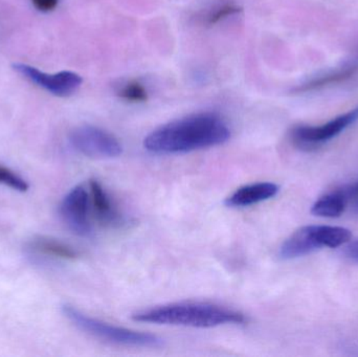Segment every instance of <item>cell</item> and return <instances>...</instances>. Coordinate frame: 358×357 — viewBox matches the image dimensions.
I'll return each instance as SVG.
<instances>
[{
    "mask_svg": "<svg viewBox=\"0 0 358 357\" xmlns=\"http://www.w3.org/2000/svg\"><path fill=\"white\" fill-rule=\"evenodd\" d=\"M229 138L231 129L220 115L201 112L157 128L145 138L144 147L155 154H178L219 146Z\"/></svg>",
    "mask_w": 358,
    "mask_h": 357,
    "instance_id": "obj_1",
    "label": "cell"
},
{
    "mask_svg": "<svg viewBox=\"0 0 358 357\" xmlns=\"http://www.w3.org/2000/svg\"><path fill=\"white\" fill-rule=\"evenodd\" d=\"M131 318L138 323L193 328H214L224 325H242L248 322V319L242 312L203 302H181L157 306L136 312Z\"/></svg>",
    "mask_w": 358,
    "mask_h": 357,
    "instance_id": "obj_2",
    "label": "cell"
},
{
    "mask_svg": "<svg viewBox=\"0 0 358 357\" xmlns=\"http://www.w3.org/2000/svg\"><path fill=\"white\" fill-rule=\"evenodd\" d=\"M62 312L78 329L106 343L136 348H159L164 345L163 340L157 335L108 324L83 314L73 306L64 305Z\"/></svg>",
    "mask_w": 358,
    "mask_h": 357,
    "instance_id": "obj_3",
    "label": "cell"
},
{
    "mask_svg": "<svg viewBox=\"0 0 358 357\" xmlns=\"http://www.w3.org/2000/svg\"><path fill=\"white\" fill-rule=\"evenodd\" d=\"M351 238V231L342 226H303L284 241L279 256L283 260L296 259L324 247H342L350 242Z\"/></svg>",
    "mask_w": 358,
    "mask_h": 357,
    "instance_id": "obj_4",
    "label": "cell"
},
{
    "mask_svg": "<svg viewBox=\"0 0 358 357\" xmlns=\"http://www.w3.org/2000/svg\"><path fill=\"white\" fill-rule=\"evenodd\" d=\"M358 121V106L320 126L299 125L292 128L289 138L301 150H313L336 138L349 126Z\"/></svg>",
    "mask_w": 358,
    "mask_h": 357,
    "instance_id": "obj_5",
    "label": "cell"
},
{
    "mask_svg": "<svg viewBox=\"0 0 358 357\" xmlns=\"http://www.w3.org/2000/svg\"><path fill=\"white\" fill-rule=\"evenodd\" d=\"M69 142L75 150L90 159H115L123 153V147L115 136L94 126L76 128Z\"/></svg>",
    "mask_w": 358,
    "mask_h": 357,
    "instance_id": "obj_6",
    "label": "cell"
},
{
    "mask_svg": "<svg viewBox=\"0 0 358 357\" xmlns=\"http://www.w3.org/2000/svg\"><path fill=\"white\" fill-rule=\"evenodd\" d=\"M90 194L82 186L67 193L60 207L61 217L67 228L80 237H90L92 226L90 220Z\"/></svg>",
    "mask_w": 358,
    "mask_h": 357,
    "instance_id": "obj_7",
    "label": "cell"
},
{
    "mask_svg": "<svg viewBox=\"0 0 358 357\" xmlns=\"http://www.w3.org/2000/svg\"><path fill=\"white\" fill-rule=\"evenodd\" d=\"M14 69L29 81L57 96H71L79 89L83 82L81 75L73 71H64L54 75H48L36 67L20 63L15 64Z\"/></svg>",
    "mask_w": 358,
    "mask_h": 357,
    "instance_id": "obj_8",
    "label": "cell"
},
{
    "mask_svg": "<svg viewBox=\"0 0 358 357\" xmlns=\"http://www.w3.org/2000/svg\"><path fill=\"white\" fill-rule=\"evenodd\" d=\"M279 187L273 182H257L237 189L225 199L229 207H246L273 198L279 193Z\"/></svg>",
    "mask_w": 358,
    "mask_h": 357,
    "instance_id": "obj_9",
    "label": "cell"
},
{
    "mask_svg": "<svg viewBox=\"0 0 358 357\" xmlns=\"http://www.w3.org/2000/svg\"><path fill=\"white\" fill-rule=\"evenodd\" d=\"M90 197H92V207L96 213V219L101 224L105 226H122L124 224V217L119 210L113 205L110 197L107 194L102 184L96 180H92L90 182Z\"/></svg>",
    "mask_w": 358,
    "mask_h": 357,
    "instance_id": "obj_10",
    "label": "cell"
},
{
    "mask_svg": "<svg viewBox=\"0 0 358 357\" xmlns=\"http://www.w3.org/2000/svg\"><path fill=\"white\" fill-rule=\"evenodd\" d=\"M357 71L358 67L355 66V65L343 67V68L332 71V73H326V75H320L317 78H313L310 81L306 82V83L296 87L294 92H298V94H304V92L323 89V88L328 87V86L336 85V84H340L342 82L351 79L357 73Z\"/></svg>",
    "mask_w": 358,
    "mask_h": 357,
    "instance_id": "obj_11",
    "label": "cell"
},
{
    "mask_svg": "<svg viewBox=\"0 0 358 357\" xmlns=\"http://www.w3.org/2000/svg\"><path fill=\"white\" fill-rule=\"evenodd\" d=\"M346 203L340 189L327 193L313 203L311 213L317 217L338 218L346 211Z\"/></svg>",
    "mask_w": 358,
    "mask_h": 357,
    "instance_id": "obj_12",
    "label": "cell"
},
{
    "mask_svg": "<svg viewBox=\"0 0 358 357\" xmlns=\"http://www.w3.org/2000/svg\"><path fill=\"white\" fill-rule=\"evenodd\" d=\"M31 247L38 253L52 256L59 259L75 260L78 258V253L73 247L55 239L44 238V237L35 239L31 242Z\"/></svg>",
    "mask_w": 358,
    "mask_h": 357,
    "instance_id": "obj_13",
    "label": "cell"
},
{
    "mask_svg": "<svg viewBox=\"0 0 358 357\" xmlns=\"http://www.w3.org/2000/svg\"><path fill=\"white\" fill-rule=\"evenodd\" d=\"M242 8L233 1L217 3L202 14L201 21L206 25H214L229 17L235 16L241 12Z\"/></svg>",
    "mask_w": 358,
    "mask_h": 357,
    "instance_id": "obj_14",
    "label": "cell"
},
{
    "mask_svg": "<svg viewBox=\"0 0 358 357\" xmlns=\"http://www.w3.org/2000/svg\"><path fill=\"white\" fill-rule=\"evenodd\" d=\"M117 94L122 100L129 103H144L149 98L148 90L138 80H129L120 85Z\"/></svg>",
    "mask_w": 358,
    "mask_h": 357,
    "instance_id": "obj_15",
    "label": "cell"
},
{
    "mask_svg": "<svg viewBox=\"0 0 358 357\" xmlns=\"http://www.w3.org/2000/svg\"><path fill=\"white\" fill-rule=\"evenodd\" d=\"M0 184L10 187L13 190L19 191V192H27L29 190V184L22 177L1 165H0Z\"/></svg>",
    "mask_w": 358,
    "mask_h": 357,
    "instance_id": "obj_16",
    "label": "cell"
},
{
    "mask_svg": "<svg viewBox=\"0 0 358 357\" xmlns=\"http://www.w3.org/2000/svg\"><path fill=\"white\" fill-rule=\"evenodd\" d=\"M340 191L344 197L347 209L350 207L355 213H358V182L343 187Z\"/></svg>",
    "mask_w": 358,
    "mask_h": 357,
    "instance_id": "obj_17",
    "label": "cell"
},
{
    "mask_svg": "<svg viewBox=\"0 0 358 357\" xmlns=\"http://www.w3.org/2000/svg\"><path fill=\"white\" fill-rule=\"evenodd\" d=\"M31 3L40 12L48 13L58 6L59 0H31Z\"/></svg>",
    "mask_w": 358,
    "mask_h": 357,
    "instance_id": "obj_18",
    "label": "cell"
},
{
    "mask_svg": "<svg viewBox=\"0 0 358 357\" xmlns=\"http://www.w3.org/2000/svg\"><path fill=\"white\" fill-rule=\"evenodd\" d=\"M346 255L347 257L350 258L351 260L358 263V239L351 242L350 245L347 247Z\"/></svg>",
    "mask_w": 358,
    "mask_h": 357,
    "instance_id": "obj_19",
    "label": "cell"
}]
</instances>
